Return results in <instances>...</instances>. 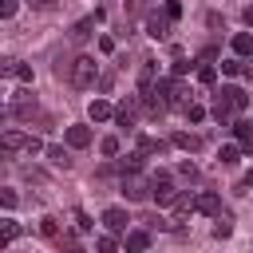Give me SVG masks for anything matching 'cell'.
I'll return each mask as SVG.
<instances>
[{
	"mask_svg": "<svg viewBox=\"0 0 253 253\" xmlns=\"http://www.w3.org/2000/svg\"><path fill=\"white\" fill-rule=\"evenodd\" d=\"M103 225H107L111 233H123V229H126V210H119V206L103 210Z\"/></svg>",
	"mask_w": 253,
	"mask_h": 253,
	"instance_id": "obj_10",
	"label": "cell"
},
{
	"mask_svg": "<svg viewBox=\"0 0 253 253\" xmlns=\"http://www.w3.org/2000/svg\"><path fill=\"white\" fill-rule=\"evenodd\" d=\"M16 237H20V225H16V221H4V237H0V245H12Z\"/></svg>",
	"mask_w": 253,
	"mask_h": 253,
	"instance_id": "obj_29",
	"label": "cell"
},
{
	"mask_svg": "<svg viewBox=\"0 0 253 253\" xmlns=\"http://www.w3.org/2000/svg\"><path fill=\"white\" fill-rule=\"evenodd\" d=\"M95 24H103V8H95L91 16H83V20L71 28V40H75V43H83V40L91 36V28H95Z\"/></svg>",
	"mask_w": 253,
	"mask_h": 253,
	"instance_id": "obj_5",
	"label": "cell"
},
{
	"mask_svg": "<svg viewBox=\"0 0 253 253\" xmlns=\"http://www.w3.org/2000/svg\"><path fill=\"white\" fill-rule=\"evenodd\" d=\"M241 186H249V190H253V170H249V174L241 178Z\"/></svg>",
	"mask_w": 253,
	"mask_h": 253,
	"instance_id": "obj_40",
	"label": "cell"
},
{
	"mask_svg": "<svg viewBox=\"0 0 253 253\" xmlns=\"http://www.w3.org/2000/svg\"><path fill=\"white\" fill-rule=\"evenodd\" d=\"M194 210L217 217V213H221V198H217V194H198V198H194Z\"/></svg>",
	"mask_w": 253,
	"mask_h": 253,
	"instance_id": "obj_9",
	"label": "cell"
},
{
	"mask_svg": "<svg viewBox=\"0 0 253 253\" xmlns=\"http://www.w3.org/2000/svg\"><path fill=\"white\" fill-rule=\"evenodd\" d=\"M170 142H174L178 150H190V154H198V150H202V138H198V134H186V130H178Z\"/></svg>",
	"mask_w": 253,
	"mask_h": 253,
	"instance_id": "obj_14",
	"label": "cell"
},
{
	"mask_svg": "<svg viewBox=\"0 0 253 253\" xmlns=\"http://www.w3.org/2000/svg\"><path fill=\"white\" fill-rule=\"evenodd\" d=\"M213 119H217V123H229V119H233V107H229L221 95L213 99Z\"/></svg>",
	"mask_w": 253,
	"mask_h": 253,
	"instance_id": "obj_20",
	"label": "cell"
},
{
	"mask_svg": "<svg viewBox=\"0 0 253 253\" xmlns=\"http://www.w3.org/2000/svg\"><path fill=\"white\" fill-rule=\"evenodd\" d=\"M138 87H154V59H142V71H138Z\"/></svg>",
	"mask_w": 253,
	"mask_h": 253,
	"instance_id": "obj_18",
	"label": "cell"
},
{
	"mask_svg": "<svg viewBox=\"0 0 253 253\" xmlns=\"http://www.w3.org/2000/svg\"><path fill=\"white\" fill-rule=\"evenodd\" d=\"M43 154H47V158H51L55 166H71V158H67V150H63V146H47Z\"/></svg>",
	"mask_w": 253,
	"mask_h": 253,
	"instance_id": "obj_24",
	"label": "cell"
},
{
	"mask_svg": "<svg viewBox=\"0 0 253 253\" xmlns=\"http://www.w3.org/2000/svg\"><path fill=\"white\" fill-rule=\"evenodd\" d=\"M99 150H103L107 158H115V154H119V138H115V134H107V138L99 142Z\"/></svg>",
	"mask_w": 253,
	"mask_h": 253,
	"instance_id": "obj_27",
	"label": "cell"
},
{
	"mask_svg": "<svg viewBox=\"0 0 253 253\" xmlns=\"http://www.w3.org/2000/svg\"><path fill=\"white\" fill-rule=\"evenodd\" d=\"M142 158H146V150H138V154H126V158H123V170H142Z\"/></svg>",
	"mask_w": 253,
	"mask_h": 253,
	"instance_id": "obj_28",
	"label": "cell"
},
{
	"mask_svg": "<svg viewBox=\"0 0 253 253\" xmlns=\"http://www.w3.org/2000/svg\"><path fill=\"white\" fill-rule=\"evenodd\" d=\"M233 55H241V59L253 55V36H249V32H237V36H233Z\"/></svg>",
	"mask_w": 253,
	"mask_h": 253,
	"instance_id": "obj_17",
	"label": "cell"
},
{
	"mask_svg": "<svg viewBox=\"0 0 253 253\" xmlns=\"http://www.w3.org/2000/svg\"><path fill=\"white\" fill-rule=\"evenodd\" d=\"M95 79H99V63H95L91 55H79V59L71 63V83H75V87H95Z\"/></svg>",
	"mask_w": 253,
	"mask_h": 253,
	"instance_id": "obj_1",
	"label": "cell"
},
{
	"mask_svg": "<svg viewBox=\"0 0 253 253\" xmlns=\"http://www.w3.org/2000/svg\"><path fill=\"white\" fill-rule=\"evenodd\" d=\"M229 233H233V221H229V217H221V213H217V221H213V237H217V241H221V237H229Z\"/></svg>",
	"mask_w": 253,
	"mask_h": 253,
	"instance_id": "obj_25",
	"label": "cell"
},
{
	"mask_svg": "<svg viewBox=\"0 0 253 253\" xmlns=\"http://www.w3.org/2000/svg\"><path fill=\"white\" fill-rule=\"evenodd\" d=\"M16 8H20V0H0V16H4V20L16 16Z\"/></svg>",
	"mask_w": 253,
	"mask_h": 253,
	"instance_id": "obj_35",
	"label": "cell"
},
{
	"mask_svg": "<svg viewBox=\"0 0 253 253\" xmlns=\"http://www.w3.org/2000/svg\"><path fill=\"white\" fill-rule=\"evenodd\" d=\"M146 36H150V40H166V36H170V16H166V12H162V16L150 12V16H146Z\"/></svg>",
	"mask_w": 253,
	"mask_h": 253,
	"instance_id": "obj_4",
	"label": "cell"
},
{
	"mask_svg": "<svg viewBox=\"0 0 253 253\" xmlns=\"http://www.w3.org/2000/svg\"><path fill=\"white\" fill-rule=\"evenodd\" d=\"M63 138H67V146H75V150H83V146H91V126H67L63 130Z\"/></svg>",
	"mask_w": 253,
	"mask_h": 253,
	"instance_id": "obj_6",
	"label": "cell"
},
{
	"mask_svg": "<svg viewBox=\"0 0 253 253\" xmlns=\"http://www.w3.org/2000/svg\"><path fill=\"white\" fill-rule=\"evenodd\" d=\"M241 20H245V24H249V28H253V4H249V8H245V12H241Z\"/></svg>",
	"mask_w": 253,
	"mask_h": 253,
	"instance_id": "obj_39",
	"label": "cell"
},
{
	"mask_svg": "<svg viewBox=\"0 0 253 253\" xmlns=\"http://www.w3.org/2000/svg\"><path fill=\"white\" fill-rule=\"evenodd\" d=\"M138 150H146V154H162V150H166V142H158V138L142 134V138H138Z\"/></svg>",
	"mask_w": 253,
	"mask_h": 253,
	"instance_id": "obj_22",
	"label": "cell"
},
{
	"mask_svg": "<svg viewBox=\"0 0 253 253\" xmlns=\"http://www.w3.org/2000/svg\"><path fill=\"white\" fill-rule=\"evenodd\" d=\"M40 233L55 241V237H59V225H55V217H40Z\"/></svg>",
	"mask_w": 253,
	"mask_h": 253,
	"instance_id": "obj_26",
	"label": "cell"
},
{
	"mask_svg": "<svg viewBox=\"0 0 253 253\" xmlns=\"http://www.w3.org/2000/svg\"><path fill=\"white\" fill-rule=\"evenodd\" d=\"M0 206L4 210H16V190H0Z\"/></svg>",
	"mask_w": 253,
	"mask_h": 253,
	"instance_id": "obj_33",
	"label": "cell"
},
{
	"mask_svg": "<svg viewBox=\"0 0 253 253\" xmlns=\"http://www.w3.org/2000/svg\"><path fill=\"white\" fill-rule=\"evenodd\" d=\"M28 142H32V134H24V130H4V150H28Z\"/></svg>",
	"mask_w": 253,
	"mask_h": 253,
	"instance_id": "obj_13",
	"label": "cell"
},
{
	"mask_svg": "<svg viewBox=\"0 0 253 253\" xmlns=\"http://www.w3.org/2000/svg\"><path fill=\"white\" fill-rule=\"evenodd\" d=\"M241 154H245L241 146H221V150H217V158H221V166H233V162H237Z\"/></svg>",
	"mask_w": 253,
	"mask_h": 253,
	"instance_id": "obj_23",
	"label": "cell"
},
{
	"mask_svg": "<svg viewBox=\"0 0 253 253\" xmlns=\"http://www.w3.org/2000/svg\"><path fill=\"white\" fill-rule=\"evenodd\" d=\"M146 245H150V233H146V229H130V233H126V249H130V253H142Z\"/></svg>",
	"mask_w": 253,
	"mask_h": 253,
	"instance_id": "obj_16",
	"label": "cell"
},
{
	"mask_svg": "<svg viewBox=\"0 0 253 253\" xmlns=\"http://www.w3.org/2000/svg\"><path fill=\"white\" fill-rule=\"evenodd\" d=\"M162 12H166L170 20H178V16H182V4H178V0H166V4H162Z\"/></svg>",
	"mask_w": 253,
	"mask_h": 253,
	"instance_id": "obj_34",
	"label": "cell"
},
{
	"mask_svg": "<svg viewBox=\"0 0 253 253\" xmlns=\"http://www.w3.org/2000/svg\"><path fill=\"white\" fill-rule=\"evenodd\" d=\"M4 75L20 79V83H32V67H28V63H16V59H8V63H4Z\"/></svg>",
	"mask_w": 253,
	"mask_h": 253,
	"instance_id": "obj_15",
	"label": "cell"
},
{
	"mask_svg": "<svg viewBox=\"0 0 253 253\" xmlns=\"http://www.w3.org/2000/svg\"><path fill=\"white\" fill-rule=\"evenodd\" d=\"M95 249H99V253H115V237H111V233L95 237Z\"/></svg>",
	"mask_w": 253,
	"mask_h": 253,
	"instance_id": "obj_31",
	"label": "cell"
},
{
	"mask_svg": "<svg viewBox=\"0 0 253 253\" xmlns=\"http://www.w3.org/2000/svg\"><path fill=\"white\" fill-rule=\"evenodd\" d=\"M229 130L237 134V142H241V150H245V154H253V123H233Z\"/></svg>",
	"mask_w": 253,
	"mask_h": 253,
	"instance_id": "obj_12",
	"label": "cell"
},
{
	"mask_svg": "<svg viewBox=\"0 0 253 253\" xmlns=\"http://www.w3.org/2000/svg\"><path fill=\"white\" fill-rule=\"evenodd\" d=\"M150 198H154L158 206H174V198H178V190H174V182H170V174H154V178H150Z\"/></svg>",
	"mask_w": 253,
	"mask_h": 253,
	"instance_id": "obj_3",
	"label": "cell"
},
{
	"mask_svg": "<svg viewBox=\"0 0 253 253\" xmlns=\"http://www.w3.org/2000/svg\"><path fill=\"white\" fill-rule=\"evenodd\" d=\"M75 229H79V233H87V229H95V221H91V217L79 210V213H75Z\"/></svg>",
	"mask_w": 253,
	"mask_h": 253,
	"instance_id": "obj_32",
	"label": "cell"
},
{
	"mask_svg": "<svg viewBox=\"0 0 253 253\" xmlns=\"http://www.w3.org/2000/svg\"><path fill=\"white\" fill-rule=\"evenodd\" d=\"M123 198H126V202H146V198H150V182H142L138 170H126V174H123Z\"/></svg>",
	"mask_w": 253,
	"mask_h": 253,
	"instance_id": "obj_2",
	"label": "cell"
},
{
	"mask_svg": "<svg viewBox=\"0 0 253 253\" xmlns=\"http://www.w3.org/2000/svg\"><path fill=\"white\" fill-rule=\"evenodd\" d=\"M154 95H162V99H166V107H174V103H182V87H178L174 79H158V87H154Z\"/></svg>",
	"mask_w": 253,
	"mask_h": 253,
	"instance_id": "obj_7",
	"label": "cell"
},
{
	"mask_svg": "<svg viewBox=\"0 0 253 253\" xmlns=\"http://www.w3.org/2000/svg\"><path fill=\"white\" fill-rule=\"evenodd\" d=\"M186 71H190V59L178 55V59H174V75H186Z\"/></svg>",
	"mask_w": 253,
	"mask_h": 253,
	"instance_id": "obj_37",
	"label": "cell"
},
{
	"mask_svg": "<svg viewBox=\"0 0 253 253\" xmlns=\"http://www.w3.org/2000/svg\"><path fill=\"white\" fill-rule=\"evenodd\" d=\"M198 83H202V87H213V83H217V67H213V63H202V67H198Z\"/></svg>",
	"mask_w": 253,
	"mask_h": 253,
	"instance_id": "obj_19",
	"label": "cell"
},
{
	"mask_svg": "<svg viewBox=\"0 0 253 253\" xmlns=\"http://www.w3.org/2000/svg\"><path fill=\"white\" fill-rule=\"evenodd\" d=\"M217 95H221V99H225V103H229L233 111H245V107H249V95H245L241 87H233V83H229V87H221Z\"/></svg>",
	"mask_w": 253,
	"mask_h": 253,
	"instance_id": "obj_8",
	"label": "cell"
},
{
	"mask_svg": "<svg viewBox=\"0 0 253 253\" xmlns=\"http://www.w3.org/2000/svg\"><path fill=\"white\" fill-rule=\"evenodd\" d=\"M186 119H190V123H202V119H206V107H198V103H186Z\"/></svg>",
	"mask_w": 253,
	"mask_h": 253,
	"instance_id": "obj_30",
	"label": "cell"
},
{
	"mask_svg": "<svg viewBox=\"0 0 253 253\" xmlns=\"http://www.w3.org/2000/svg\"><path fill=\"white\" fill-rule=\"evenodd\" d=\"M87 115H91L95 123H107V119H115V107H111L107 99H91V107H87Z\"/></svg>",
	"mask_w": 253,
	"mask_h": 253,
	"instance_id": "obj_11",
	"label": "cell"
},
{
	"mask_svg": "<svg viewBox=\"0 0 253 253\" xmlns=\"http://www.w3.org/2000/svg\"><path fill=\"white\" fill-rule=\"evenodd\" d=\"M245 71V59L241 55H233V59H221V75H241Z\"/></svg>",
	"mask_w": 253,
	"mask_h": 253,
	"instance_id": "obj_21",
	"label": "cell"
},
{
	"mask_svg": "<svg viewBox=\"0 0 253 253\" xmlns=\"http://www.w3.org/2000/svg\"><path fill=\"white\" fill-rule=\"evenodd\" d=\"M178 170H182V174H186V178H198V166H194V162H182V166H178Z\"/></svg>",
	"mask_w": 253,
	"mask_h": 253,
	"instance_id": "obj_38",
	"label": "cell"
},
{
	"mask_svg": "<svg viewBox=\"0 0 253 253\" xmlns=\"http://www.w3.org/2000/svg\"><path fill=\"white\" fill-rule=\"evenodd\" d=\"M99 51L111 55V51H115V40H111V36H99Z\"/></svg>",
	"mask_w": 253,
	"mask_h": 253,
	"instance_id": "obj_36",
	"label": "cell"
}]
</instances>
